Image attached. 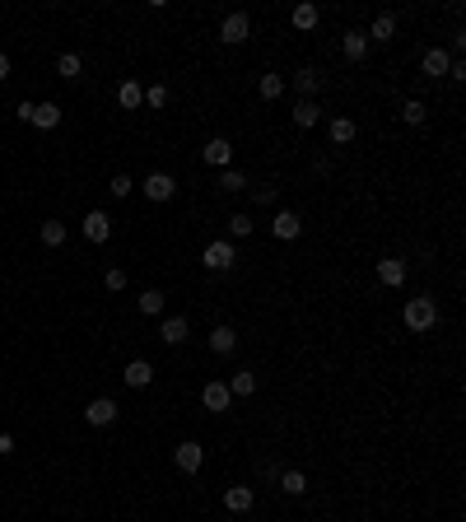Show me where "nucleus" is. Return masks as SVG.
<instances>
[{
    "label": "nucleus",
    "mask_w": 466,
    "mask_h": 522,
    "mask_svg": "<svg viewBox=\"0 0 466 522\" xmlns=\"http://www.w3.org/2000/svg\"><path fill=\"white\" fill-rule=\"evenodd\" d=\"M200 159L210 168H229V159H233V144L224 140V135H215V140H205V149H200Z\"/></svg>",
    "instance_id": "obj_6"
},
{
    "label": "nucleus",
    "mask_w": 466,
    "mask_h": 522,
    "mask_svg": "<svg viewBox=\"0 0 466 522\" xmlns=\"http://www.w3.org/2000/svg\"><path fill=\"white\" fill-rule=\"evenodd\" d=\"M0 79H10V56L0 52Z\"/></svg>",
    "instance_id": "obj_39"
},
{
    "label": "nucleus",
    "mask_w": 466,
    "mask_h": 522,
    "mask_svg": "<svg viewBox=\"0 0 466 522\" xmlns=\"http://www.w3.org/2000/svg\"><path fill=\"white\" fill-rule=\"evenodd\" d=\"M420 66H424V75H429V79H438V75H448V66H453V56H448L443 47H429Z\"/></svg>",
    "instance_id": "obj_13"
},
{
    "label": "nucleus",
    "mask_w": 466,
    "mask_h": 522,
    "mask_svg": "<svg viewBox=\"0 0 466 522\" xmlns=\"http://www.w3.org/2000/svg\"><path fill=\"white\" fill-rule=\"evenodd\" d=\"M294 89H299L303 98H312V93L322 89V75H317V70H312V66H303L299 75H294Z\"/></svg>",
    "instance_id": "obj_21"
},
{
    "label": "nucleus",
    "mask_w": 466,
    "mask_h": 522,
    "mask_svg": "<svg viewBox=\"0 0 466 522\" xmlns=\"http://www.w3.org/2000/svg\"><path fill=\"white\" fill-rule=\"evenodd\" d=\"M401 322L411 327V331H429V327L438 322V303L433 299H411L406 308H401Z\"/></svg>",
    "instance_id": "obj_1"
},
{
    "label": "nucleus",
    "mask_w": 466,
    "mask_h": 522,
    "mask_svg": "<svg viewBox=\"0 0 466 522\" xmlns=\"http://www.w3.org/2000/svg\"><path fill=\"white\" fill-rule=\"evenodd\" d=\"M401 117H406V126H420L424 122V103L420 98H406V103H401Z\"/></svg>",
    "instance_id": "obj_30"
},
{
    "label": "nucleus",
    "mask_w": 466,
    "mask_h": 522,
    "mask_svg": "<svg viewBox=\"0 0 466 522\" xmlns=\"http://www.w3.org/2000/svg\"><path fill=\"white\" fill-rule=\"evenodd\" d=\"M131 187H135V182L126 178V173H117V178H112V187H108V191H112V196H131Z\"/></svg>",
    "instance_id": "obj_34"
},
{
    "label": "nucleus",
    "mask_w": 466,
    "mask_h": 522,
    "mask_svg": "<svg viewBox=\"0 0 466 522\" xmlns=\"http://www.w3.org/2000/svg\"><path fill=\"white\" fill-rule=\"evenodd\" d=\"M56 70H61V79H79V70H84V61H79L75 52H61V61H56Z\"/></svg>",
    "instance_id": "obj_27"
},
{
    "label": "nucleus",
    "mask_w": 466,
    "mask_h": 522,
    "mask_svg": "<svg viewBox=\"0 0 466 522\" xmlns=\"http://www.w3.org/2000/svg\"><path fill=\"white\" fill-rule=\"evenodd\" d=\"M200 266H205V271H229V266H233V243H224V238L205 243V252H200Z\"/></svg>",
    "instance_id": "obj_3"
},
{
    "label": "nucleus",
    "mask_w": 466,
    "mask_h": 522,
    "mask_svg": "<svg viewBox=\"0 0 466 522\" xmlns=\"http://www.w3.org/2000/svg\"><path fill=\"white\" fill-rule=\"evenodd\" d=\"M326 135H331L336 144H350V140H355V122H350V117H331V126H326Z\"/></svg>",
    "instance_id": "obj_23"
},
{
    "label": "nucleus",
    "mask_w": 466,
    "mask_h": 522,
    "mask_svg": "<svg viewBox=\"0 0 466 522\" xmlns=\"http://www.w3.org/2000/svg\"><path fill=\"white\" fill-rule=\"evenodd\" d=\"M368 42H392V38H397V14H377L373 19V28H368Z\"/></svg>",
    "instance_id": "obj_15"
},
{
    "label": "nucleus",
    "mask_w": 466,
    "mask_h": 522,
    "mask_svg": "<svg viewBox=\"0 0 466 522\" xmlns=\"http://www.w3.org/2000/svg\"><path fill=\"white\" fill-rule=\"evenodd\" d=\"M84 238H89V243H108V238H112V220L103 210H89V215H84Z\"/></svg>",
    "instance_id": "obj_7"
},
{
    "label": "nucleus",
    "mask_w": 466,
    "mask_h": 522,
    "mask_svg": "<svg viewBox=\"0 0 466 522\" xmlns=\"http://www.w3.org/2000/svg\"><path fill=\"white\" fill-rule=\"evenodd\" d=\"M271 234H275L280 243H289V238H299V234H303V220H299L294 210H280L275 220H271Z\"/></svg>",
    "instance_id": "obj_5"
},
{
    "label": "nucleus",
    "mask_w": 466,
    "mask_h": 522,
    "mask_svg": "<svg viewBox=\"0 0 466 522\" xmlns=\"http://www.w3.org/2000/svg\"><path fill=\"white\" fill-rule=\"evenodd\" d=\"M377 280L392 285V289H401L406 285V261H401V256H382V261H377Z\"/></svg>",
    "instance_id": "obj_9"
},
{
    "label": "nucleus",
    "mask_w": 466,
    "mask_h": 522,
    "mask_svg": "<svg viewBox=\"0 0 466 522\" xmlns=\"http://www.w3.org/2000/svg\"><path fill=\"white\" fill-rule=\"evenodd\" d=\"M140 312H164V294H159V289H144V294H140Z\"/></svg>",
    "instance_id": "obj_32"
},
{
    "label": "nucleus",
    "mask_w": 466,
    "mask_h": 522,
    "mask_svg": "<svg viewBox=\"0 0 466 522\" xmlns=\"http://www.w3.org/2000/svg\"><path fill=\"white\" fill-rule=\"evenodd\" d=\"M341 52L350 56V61H364V56H368V38L359 33V28H350V33L341 38Z\"/></svg>",
    "instance_id": "obj_19"
},
{
    "label": "nucleus",
    "mask_w": 466,
    "mask_h": 522,
    "mask_svg": "<svg viewBox=\"0 0 466 522\" xmlns=\"http://www.w3.org/2000/svg\"><path fill=\"white\" fill-rule=\"evenodd\" d=\"M14 453V438H10V433H0V457H10Z\"/></svg>",
    "instance_id": "obj_38"
},
{
    "label": "nucleus",
    "mask_w": 466,
    "mask_h": 522,
    "mask_svg": "<svg viewBox=\"0 0 466 522\" xmlns=\"http://www.w3.org/2000/svg\"><path fill=\"white\" fill-rule=\"evenodd\" d=\"M122 382H126V387H135V392L149 387V382H154V364H149V359H131V364L122 368Z\"/></svg>",
    "instance_id": "obj_4"
},
{
    "label": "nucleus",
    "mask_w": 466,
    "mask_h": 522,
    "mask_svg": "<svg viewBox=\"0 0 466 522\" xmlns=\"http://www.w3.org/2000/svg\"><path fill=\"white\" fill-rule=\"evenodd\" d=\"M84 420H89V424H98V429H103V424H112V420H117V401H112V397L89 401V406H84Z\"/></svg>",
    "instance_id": "obj_8"
},
{
    "label": "nucleus",
    "mask_w": 466,
    "mask_h": 522,
    "mask_svg": "<svg viewBox=\"0 0 466 522\" xmlns=\"http://www.w3.org/2000/svg\"><path fill=\"white\" fill-rule=\"evenodd\" d=\"M233 345H238V331H233V327H215V331H210V350H215V355H233Z\"/></svg>",
    "instance_id": "obj_20"
},
{
    "label": "nucleus",
    "mask_w": 466,
    "mask_h": 522,
    "mask_svg": "<svg viewBox=\"0 0 466 522\" xmlns=\"http://www.w3.org/2000/svg\"><path fill=\"white\" fill-rule=\"evenodd\" d=\"M252 38V19H247L243 10H233V14H224V23H220V42H229V47H238V42H247Z\"/></svg>",
    "instance_id": "obj_2"
},
{
    "label": "nucleus",
    "mask_w": 466,
    "mask_h": 522,
    "mask_svg": "<svg viewBox=\"0 0 466 522\" xmlns=\"http://www.w3.org/2000/svg\"><path fill=\"white\" fill-rule=\"evenodd\" d=\"M229 234L233 238H252V215H233V220H229Z\"/></svg>",
    "instance_id": "obj_31"
},
{
    "label": "nucleus",
    "mask_w": 466,
    "mask_h": 522,
    "mask_svg": "<svg viewBox=\"0 0 466 522\" xmlns=\"http://www.w3.org/2000/svg\"><path fill=\"white\" fill-rule=\"evenodd\" d=\"M140 187H144V196H149V200H168L173 191H178V182L168 178V173H149V178L140 182Z\"/></svg>",
    "instance_id": "obj_11"
},
{
    "label": "nucleus",
    "mask_w": 466,
    "mask_h": 522,
    "mask_svg": "<svg viewBox=\"0 0 466 522\" xmlns=\"http://www.w3.org/2000/svg\"><path fill=\"white\" fill-rule=\"evenodd\" d=\"M317 122H322L317 98H299V103H294V126H317Z\"/></svg>",
    "instance_id": "obj_17"
},
{
    "label": "nucleus",
    "mask_w": 466,
    "mask_h": 522,
    "mask_svg": "<svg viewBox=\"0 0 466 522\" xmlns=\"http://www.w3.org/2000/svg\"><path fill=\"white\" fill-rule=\"evenodd\" d=\"M448 79H457V84H462V79H466V61H453V66H448Z\"/></svg>",
    "instance_id": "obj_37"
},
{
    "label": "nucleus",
    "mask_w": 466,
    "mask_h": 522,
    "mask_svg": "<svg viewBox=\"0 0 466 522\" xmlns=\"http://www.w3.org/2000/svg\"><path fill=\"white\" fill-rule=\"evenodd\" d=\"M220 187H224V191H243L247 178H243V173H233V168H224V173H220Z\"/></svg>",
    "instance_id": "obj_33"
},
{
    "label": "nucleus",
    "mask_w": 466,
    "mask_h": 522,
    "mask_svg": "<svg viewBox=\"0 0 466 522\" xmlns=\"http://www.w3.org/2000/svg\"><path fill=\"white\" fill-rule=\"evenodd\" d=\"M200 401H205V411H229V387H224V382H205V387H200Z\"/></svg>",
    "instance_id": "obj_14"
},
{
    "label": "nucleus",
    "mask_w": 466,
    "mask_h": 522,
    "mask_svg": "<svg viewBox=\"0 0 466 522\" xmlns=\"http://www.w3.org/2000/svg\"><path fill=\"white\" fill-rule=\"evenodd\" d=\"M42 243L47 247H61V243H66V224H61V220H47L42 224Z\"/></svg>",
    "instance_id": "obj_28"
},
{
    "label": "nucleus",
    "mask_w": 466,
    "mask_h": 522,
    "mask_svg": "<svg viewBox=\"0 0 466 522\" xmlns=\"http://www.w3.org/2000/svg\"><path fill=\"white\" fill-rule=\"evenodd\" d=\"M103 285H108V289H126V271H117V266H112L108 276H103Z\"/></svg>",
    "instance_id": "obj_36"
},
{
    "label": "nucleus",
    "mask_w": 466,
    "mask_h": 522,
    "mask_svg": "<svg viewBox=\"0 0 466 522\" xmlns=\"http://www.w3.org/2000/svg\"><path fill=\"white\" fill-rule=\"evenodd\" d=\"M117 103H122V108H140V103H144V89L135 84V79H122V89H117Z\"/></svg>",
    "instance_id": "obj_24"
},
{
    "label": "nucleus",
    "mask_w": 466,
    "mask_h": 522,
    "mask_svg": "<svg viewBox=\"0 0 466 522\" xmlns=\"http://www.w3.org/2000/svg\"><path fill=\"white\" fill-rule=\"evenodd\" d=\"M289 23H294V28H317V5H294Z\"/></svg>",
    "instance_id": "obj_26"
},
{
    "label": "nucleus",
    "mask_w": 466,
    "mask_h": 522,
    "mask_svg": "<svg viewBox=\"0 0 466 522\" xmlns=\"http://www.w3.org/2000/svg\"><path fill=\"white\" fill-rule=\"evenodd\" d=\"M224 387H229V397H252V392H256V373H233Z\"/></svg>",
    "instance_id": "obj_22"
},
{
    "label": "nucleus",
    "mask_w": 466,
    "mask_h": 522,
    "mask_svg": "<svg viewBox=\"0 0 466 522\" xmlns=\"http://www.w3.org/2000/svg\"><path fill=\"white\" fill-rule=\"evenodd\" d=\"M144 103H149V108H164V103H168V89H164V84H154V89L144 93Z\"/></svg>",
    "instance_id": "obj_35"
},
{
    "label": "nucleus",
    "mask_w": 466,
    "mask_h": 522,
    "mask_svg": "<svg viewBox=\"0 0 466 522\" xmlns=\"http://www.w3.org/2000/svg\"><path fill=\"white\" fill-rule=\"evenodd\" d=\"M252 499H256L252 485H233L229 494H224V509H229V513H247V509H252Z\"/></svg>",
    "instance_id": "obj_16"
},
{
    "label": "nucleus",
    "mask_w": 466,
    "mask_h": 522,
    "mask_svg": "<svg viewBox=\"0 0 466 522\" xmlns=\"http://www.w3.org/2000/svg\"><path fill=\"white\" fill-rule=\"evenodd\" d=\"M256 89H261V98H280V93H285V75H275V70H266V75L256 79Z\"/></svg>",
    "instance_id": "obj_25"
},
{
    "label": "nucleus",
    "mask_w": 466,
    "mask_h": 522,
    "mask_svg": "<svg viewBox=\"0 0 466 522\" xmlns=\"http://www.w3.org/2000/svg\"><path fill=\"white\" fill-rule=\"evenodd\" d=\"M178 471H187V476H196L200 471V462H205V453H200V443H178Z\"/></svg>",
    "instance_id": "obj_12"
},
{
    "label": "nucleus",
    "mask_w": 466,
    "mask_h": 522,
    "mask_svg": "<svg viewBox=\"0 0 466 522\" xmlns=\"http://www.w3.org/2000/svg\"><path fill=\"white\" fill-rule=\"evenodd\" d=\"M280 489H285V494H303V489H308V476H303V471H285V476H280Z\"/></svg>",
    "instance_id": "obj_29"
},
{
    "label": "nucleus",
    "mask_w": 466,
    "mask_h": 522,
    "mask_svg": "<svg viewBox=\"0 0 466 522\" xmlns=\"http://www.w3.org/2000/svg\"><path fill=\"white\" fill-rule=\"evenodd\" d=\"M159 341H164V345H182V341H187V317H164Z\"/></svg>",
    "instance_id": "obj_18"
},
{
    "label": "nucleus",
    "mask_w": 466,
    "mask_h": 522,
    "mask_svg": "<svg viewBox=\"0 0 466 522\" xmlns=\"http://www.w3.org/2000/svg\"><path fill=\"white\" fill-rule=\"evenodd\" d=\"M28 122H33L38 131H56V126H61V108H56V103H33Z\"/></svg>",
    "instance_id": "obj_10"
}]
</instances>
